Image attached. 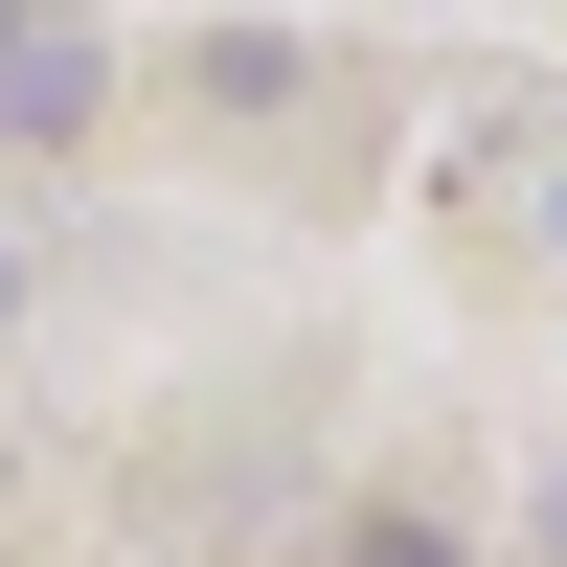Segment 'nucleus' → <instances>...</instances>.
Segmentation results:
<instances>
[{
  "label": "nucleus",
  "mask_w": 567,
  "mask_h": 567,
  "mask_svg": "<svg viewBox=\"0 0 567 567\" xmlns=\"http://www.w3.org/2000/svg\"><path fill=\"white\" fill-rule=\"evenodd\" d=\"M363 567H454V545H363Z\"/></svg>",
  "instance_id": "2"
},
{
  "label": "nucleus",
  "mask_w": 567,
  "mask_h": 567,
  "mask_svg": "<svg viewBox=\"0 0 567 567\" xmlns=\"http://www.w3.org/2000/svg\"><path fill=\"white\" fill-rule=\"evenodd\" d=\"M545 227H567V205H545Z\"/></svg>",
  "instance_id": "3"
},
{
  "label": "nucleus",
  "mask_w": 567,
  "mask_h": 567,
  "mask_svg": "<svg viewBox=\"0 0 567 567\" xmlns=\"http://www.w3.org/2000/svg\"><path fill=\"white\" fill-rule=\"evenodd\" d=\"M69 114H91V45H69V23L0 45V136H69Z\"/></svg>",
  "instance_id": "1"
}]
</instances>
